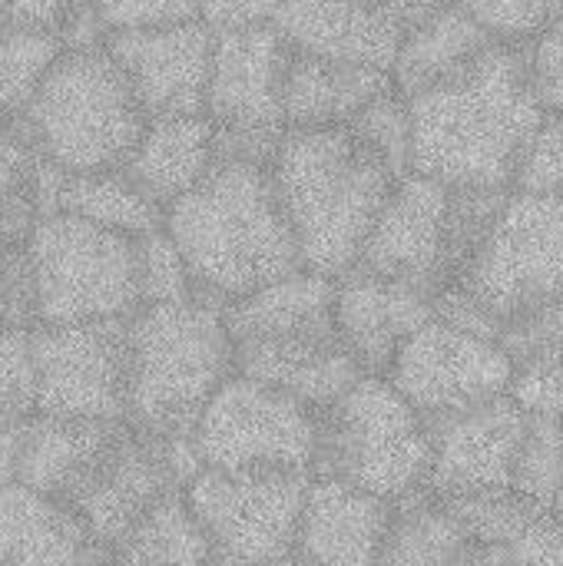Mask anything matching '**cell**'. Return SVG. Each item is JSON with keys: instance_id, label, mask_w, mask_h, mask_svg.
Here are the masks:
<instances>
[{"instance_id": "obj_35", "label": "cell", "mask_w": 563, "mask_h": 566, "mask_svg": "<svg viewBox=\"0 0 563 566\" xmlns=\"http://www.w3.org/2000/svg\"><path fill=\"white\" fill-rule=\"evenodd\" d=\"M136 282H139V305L183 302L199 295L179 245L169 239L163 226L136 235Z\"/></svg>"}, {"instance_id": "obj_33", "label": "cell", "mask_w": 563, "mask_h": 566, "mask_svg": "<svg viewBox=\"0 0 563 566\" xmlns=\"http://www.w3.org/2000/svg\"><path fill=\"white\" fill-rule=\"evenodd\" d=\"M563 484V418L528 415L524 434L511 464V488L551 504Z\"/></svg>"}, {"instance_id": "obj_50", "label": "cell", "mask_w": 563, "mask_h": 566, "mask_svg": "<svg viewBox=\"0 0 563 566\" xmlns=\"http://www.w3.org/2000/svg\"><path fill=\"white\" fill-rule=\"evenodd\" d=\"M551 511L561 517V524H563V484L557 488V494H554V501H551Z\"/></svg>"}, {"instance_id": "obj_17", "label": "cell", "mask_w": 563, "mask_h": 566, "mask_svg": "<svg viewBox=\"0 0 563 566\" xmlns=\"http://www.w3.org/2000/svg\"><path fill=\"white\" fill-rule=\"evenodd\" d=\"M106 53L123 70L146 116L199 113L206 103L212 27L199 17L119 30L103 40Z\"/></svg>"}, {"instance_id": "obj_6", "label": "cell", "mask_w": 563, "mask_h": 566, "mask_svg": "<svg viewBox=\"0 0 563 566\" xmlns=\"http://www.w3.org/2000/svg\"><path fill=\"white\" fill-rule=\"evenodd\" d=\"M146 119L106 46H63L20 113L33 149L60 172L123 166Z\"/></svg>"}, {"instance_id": "obj_21", "label": "cell", "mask_w": 563, "mask_h": 566, "mask_svg": "<svg viewBox=\"0 0 563 566\" xmlns=\"http://www.w3.org/2000/svg\"><path fill=\"white\" fill-rule=\"evenodd\" d=\"M392 501L348 481L312 474L302 497L292 560L302 564H378Z\"/></svg>"}, {"instance_id": "obj_4", "label": "cell", "mask_w": 563, "mask_h": 566, "mask_svg": "<svg viewBox=\"0 0 563 566\" xmlns=\"http://www.w3.org/2000/svg\"><path fill=\"white\" fill-rule=\"evenodd\" d=\"M236 371L275 385L322 411L365 371L335 328V279L292 269L222 302Z\"/></svg>"}, {"instance_id": "obj_9", "label": "cell", "mask_w": 563, "mask_h": 566, "mask_svg": "<svg viewBox=\"0 0 563 566\" xmlns=\"http://www.w3.org/2000/svg\"><path fill=\"white\" fill-rule=\"evenodd\" d=\"M212 471H309L319 454V411L295 395L232 371L189 428Z\"/></svg>"}, {"instance_id": "obj_30", "label": "cell", "mask_w": 563, "mask_h": 566, "mask_svg": "<svg viewBox=\"0 0 563 566\" xmlns=\"http://www.w3.org/2000/svg\"><path fill=\"white\" fill-rule=\"evenodd\" d=\"M123 564H209V544L192 517L183 488L159 497L110 551Z\"/></svg>"}, {"instance_id": "obj_2", "label": "cell", "mask_w": 563, "mask_h": 566, "mask_svg": "<svg viewBox=\"0 0 563 566\" xmlns=\"http://www.w3.org/2000/svg\"><path fill=\"white\" fill-rule=\"evenodd\" d=\"M196 292L216 302L239 298L292 269L299 249L279 206L269 166L216 159V166L163 212Z\"/></svg>"}, {"instance_id": "obj_13", "label": "cell", "mask_w": 563, "mask_h": 566, "mask_svg": "<svg viewBox=\"0 0 563 566\" xmlns=\"http://www.w3.org/2000/svg\"><path fill=\"white\" fill-rule=\"evenodd\" d=\"M37 415L126 418V318L33 325Z\"/></svg>"}, {"instance_id": "obj_26", "label": "cell", "mask_w": 563, "mask_h": 566, "mask_svg": "<svg viewBox=\"0 0 563 566\" xmlns=\"http://www.w3.org/2000/svg\"><path fill=\"white\" fill-rule=\"evenodd\" d=\"M119 418H56V415H30L23 421L17 481L37 488L56 501H66L90 461L106 444L113 424Z\"/></svg>"}, {"instance_id": "obj_25", "label": "cell", "mask_w": 563, "mask_h": 566, "mask_svg": "<svg viewBox=\"0 0 563 566\" xmlns=\"http://www.w3.org/2000/svg\"><path fill=\"white\" fill-rule=\"evenodd\" d=\"M392 86L388 70L295 53L285 66L282 113L289 129L345 126L368 99Z\"/></svg>"}, {"instance_id": "obj_45", "label": "cell", "mask_w": 563, "mask_h": 566, "mask_svg": "<svg viewBox=\"0 0 563 566\" xmlns=\"http://www.w3.org/2000/svg\"><path fill=\"white\" fill-rule=\"evenodd\" d=\"M508 564H563V524L551 507H544L508 547Z\"/></svg>"}, {"instance_id": "obj_5", "label": "cell", "mask_w": 563, "mask_h": 566, "mask_svg": "<svg viewBox=\"0 0 563 566\" xmlns=\"http://www.w3.org/2000/svg\"><path fill=\"white\" fill-rule=\"evenodd\" d=\"M126 421L159 438L186 434L236 371L222 302L206 295L139 305L126 318Z\"/></svg>"}, {"instance_id": "obj_44", "label": "cell", "mask_w": 563, "mask_h": 566, "mask_svg": "<svg viewBox=\"0 0 563 566\" xmlns=\"http://www.w3.org/2000/svg\"><path fill=\"white\" fill-rule=\"evenodd\" d=\"M431 312L435 318L461 328V332H471V335H481V338H494L501 335V318L494 312H488L468 289L461 285H445L431 295Z\"/></svg>"}, {"instance_id": "obj_48", "label": "cell", "mask_w": 563, "mask_h": 566, "mask_svg": "<svg viewBox=\"0 0 563 566\" xmlns=\"http://www.w3.org/2000/svg\"><path fill=\"white\" fill-rule=\"evenodd\" d=\"M20 438H23V421H0V484L17 481Z\"/></svg>"}, {"instance_id": "obj_28", "label": "cell", "mask_w": 563, "mask_h": 566, "mask_svg": "<svg viewBox=\"0 0 563 566\" xmlns=\"http://www.w3.org/2000/svg\"><path fill=\"white\" fill-rule=\"evenodd\" d=\"M56 209L96 222L123 235H143L163 226V206L123 169H90V172H60Z\"/></svg>"}, {"instance_id": "obj_3", "label": "cell", "mask_w": 563, "mask_h": 566, "mask_svg": "<svg viewBox=\"0 0 563 566\" xmlns=\"http://www.w3.org/2000/svg\"><path fill=\"white\" fill-rule=\"evenodd\" d=\"M269 176L292 229L302 269L342 275L395 186L392 169L348 126L285 129Z\"/></svg>"}, {"instance_id": "obj_15", "label": "cell", "mask_w": 563, "mask_h": 566, "mask_svg": "<svg viewBox=\"0 0 563 566\" xmlns=\"http://www.w3.org/2000/svg\"><path fill=\"white\" fill-rule=\"evenodd\" d=\"M183 481L176 478V468L169 461L166 438L149 434L126 418H119L100 448V454L90 461L70 497L63 501L93 544L106 554L113 544L166 494L179 491Z\"/></svg>"}, {"instance_id": "obj_41", "label": "cell", "mask_w": 563, "mask_h": 566, "mask_svg": "<svg viewBox=\"0 0 563 566\" xmlns=\"http://www.w3.org/2000/svg\"><path fill=\"white\" fill-rule=\"evenodd\" d=\"M508 395L528 415L563 418V358L511 365Z\"/></svg>"}, {"instance_id": "obj_1", "label": "cell", "mask_w": 563, "mask_h": 566, "mask_svg": "<svg viewBox=\"0 0 563 566\" xmlns=\"http://www.w3.org/2000/svg\"><path fill=\"white\" fill-rule=\"evenodd\" d=\"M411 172L445 186L511 189L524 143L544 119L531 86V40H494L455 76L408 96Z\"/></svg>"}, {"instance_id": "obj_47", "label": "cell", "mask_w": 563, "mask_h": 566, "mask_svg": "<svg viewBox=\"0 0 563 566\" xmlns=\"http://www.w3.org/2000/svg\"><path fill=\"white\" fill-rule=\"evenodd\" d=\"M13 23H33V27H56L63 13L73 7V0H3Z\"/></svg>"}, {"instance_id": "obj_22", "label": "cell", "mask_w": 563, "mask_h": 566, "mask_svg": "<svg viewBox=\"0 0 563 566\" xmlns=\"http://www.w3.org/2000/svg\"><path fill=\"white\" fill-rule=\"evenodd\" d=\"M86 560H106V554L63 501L20 481L0 484V564Z\"/></svg>"}, {"instance_id": "obj_10", "label": "cell", "mask_w": 563, "mask_h": 566, "mask_svg": "<svg viewBox=\"0 0 563 566\" xmlns=\"http://www.w3.org/2000/svg\"><path fill=\"white\" fill-rule=\"evenodd\" d=\"M289 43L272 23L212 30V60L202 113L216 126V159L269 166L282 139V86Z\"/></svg>"}, {"instance_id": "obj_43", "label": "cell", "mask_w": 563, "mask_h": 566, "mask_svg": "<svg viewBox=\"0 0 563 566\" xmlns=\"http://www.w3.org/2000/svg\"><path fill=\"white\" fill-rule=\"evenodd\" d=\"M531 86L544 113L563 109V27H548L531 40Z\"/></svg>"}, {"instance_id": "obj_24", "label": "cell", "mask_w": 563, "mask_h": 566, "mask_svg": "<svg viewBox=\"0 0 563 566\" xmlns=\"http://www.w3.org/2000/svg\"><path fill=\"white\" fill-rule=\"evenodd\" d=\"M498 36L488 33L468 10L445 0L428 13L405 23L395 60H392V86L402 96H415L458 70L478 60Z\"/></svg>"}, {"instance_id": "obj_51", "label": "cell", "mask_w": 563, "mask_h": 566, "mask_svg": "<svg viewBox=\"0 0 563 566\" xmlns=\"http://www.w3.org/2000/svg\"><path fill=\"white\" fill-rule=\"evenodd\" d=\"M554 3V27L557 23H563V0H551Z\"/></svg>"}, {"instance_id": "obj_20", "label": "cell", "mask_w": 563, "mask_h": 566, "mask_svg": "<svg viewBox=\"0 0 563 566\" xmlns=\"http://www.w3.org/2000/svg\"><path fill=\"white\" fill-rule=\"evenodd\" d=\"M272 27L295 53L392 70L405 20L375 0H285Z\"/></svg>"}, {"instance_id": "obj_19", "label": "cell", "mask_w": 563, "mask_h": 566, "mask_svg": "<svg viewBox=\"0 0 563 566\" xmlns=\"http://www.w3.org/2000/svg\"><path fill=\"white\" fill-rule=\"evenodd\" d=\"M431 295L352 265L335 275V328L365 375H385L402 342L431 318Z\"/></svg>"}, {"instance_id": "obj_29", "label": "cell", "mask_w": 563, "mask_h": 566, "mask_svg": "<svg viewBox=\"0 0 563 566\" xmlns=\"http://www.w3.org/2000/svg\"><path fill=\"white\" fill-rule=\"evenodd\" d=\"M461 531L468 534L475 554L471 564H508V547L521 537V531L551 504H541L521 494L511 484L501 488H471L455 494H438Z\"/></svg>"}, {"instance_id": "obj_38", "label": "cell", "mask_w": 563, "mask_h": 566, "mask_svg": "<svg viewBox=\"0 0 563 566\" xmlns=\"http://www.w3.org/2000/svg\"><path fill=\"white\" fill-rule=\"evenodd\" d=\"M37 415V375L30 328H0V421Z\"/></svg>"}, {"instance_id": "obj_8", "label": "cell", "mask_w": 563, "mask_h": 566, "mask_svg": "<svg viewBox=\"0 0 563 566\" xmlns=\"http://www.w3.org/2000/svg\"><path fill=\"white\" fill-rule=\"evenodd\" d=\"M33 325L129 318L139 308L136 239L70 212H43L23 239Z\"/></svg>"}, {"instance_id": "obj_7", "label": "cell", "mask_w": 563, "mask_h": 566, "mask_svg": "<svg viewBox=\"0 0 563 566\" xmlns=\"http://www.w3.org/2000/svg\"><path fill=\"white\" fill-rule=\"evenodd\" d=\"M428 471V421L385 375H362L319 411L312 474H329L385 501H398L425 488Z\"/></svg>"}, {"instance_id": "obj_36", "label": "cell", "mask_w": 563, "mask_h": 566, "mask_svg": "<svg viewBox=\"0 0 563 566\" xmlns=\"http://www.w3.org/2000/svg\"><path fill=\"white\" fill-rule=\"evenodd\" d=\"M511 189L531 196H563V109L544 113V119L524 143L511 176Z\"/></svg>"}, {"instance_id": "obj_49", "label": "cell", "mask_w": 563, "mask_h": 566, "mask_svg": "<svg viewBox=\"0 0 563 566\" xmlns=\"http://www.w3.org/2000/svg\"><path fill=\"white\" fill-rule=\"evenodd\" d=\"M375 3H382L385 10H392L395 17H402V20L408 23V20L428 13L431 7H438V3H445V0H375Z\"/></svg>"}, {"instance_id": "obj_12", "label": "cell", "mask_w": 563, "mask_h": 566, "mask_svg": "<svg viewBox=\"0 0 563 566\" xmlns=\"http://www.w3.org/2000/svg\"><path fill=\"white\" fill-rule=\"evenodd\" d=\"M508 318L563 295V196L508 192L458 282Z\"/></svg>"}, {"instance_id": "obj_46", "label": "cell", "mask_w": 563, "mask_h": 566, "mask_svg": "<svg viewBox=\"0 0 563 566\" xmlns=\"http://www.w3.org/2000/svg\"><path fill=\"white\" fill-rule=\"evenodd\" d=\"M199 20L212 30H232V27H252V23H272L275 10L285 0H196Z\"/></svg>"}, {"instance_id": "obj_40", "label": "cell", "mask_w": 563, "mask_h": 566, "mask_svg": "<svg viewBox=\"0 0 563 566\" xmlns=\"http://www.w3.org/2000/svg\"><path fill=\"white\" fill-rule=\"evenodd\" d=\"M100 27L110 33L119 30H143V27H163L199 17L196 0H83Z\"/></svg>"}, {"instance_id": "obj_27", "label": "cell", "mask_w": 563, "mask_h": 566, "mask_svg": "<svg viewBox=\"0 0 563 566\" xmlns=\"http://www.w3.org/2000/svg\"><path fill=\"white\" fill-rule=\"evenodd\" d=\"M471 541L448 504L425 484L392 501V517L382 537L378 564L441 566L471 564Z\"/></svg>"}, {"instance_id": "obj_11", "label": "cell", "mask_w": 563, "mask_h": 566, "mask_svg": "<svg viewBox=\"0 0 563 566\" xmlns=\"http://www.w3.org/2000/svg\"><path fill=\"white\" fill-rule=\"evenodd\" d=\"M309 471H212L183 484L209 554L219 564L292 560Z\"/></svg>"}, {"instance_id": "obj_18", "label": "cell", "mask_w": 563, "mask_h": 566, "mask_svg": "<svg viewBox=\"0 0 563 566\" xmlns=\"http://www.w3.org/2000/svg\"><path fill=\"white\" fill-rule=\"evenodd\" d=\"M524 418L528 411L508 391L445 418H425L431 431V471L425 484L435 494L511 484Z\"/></svg>"}, {"instance_id": "obj_31", "label": "cell", "mask_w": 563, "mask_h": 566, "mask_svg": "<svg viewBox=\"0 0 563 566\" xmlns=\"http://www.w3.org/2000/svg\"><path fill=\"white\" fill-rule=\"evenodd\" d=\"M37 169L33 149L20 116L0 113V245H17L33 229L37 209Z\"/></svg>"}, {"instance_id": "obj_52", "label": "cell", "mask_w": 563, "mask_h": 566, "mask_svg": "<svg viewBox=\"0 0 563 566\" xmlns=\"http://www.w3.org/2000/svg\"><path fill=\"white\" fill-rule=\"evenodd\" d=\"M7 23H13V20H10V10H7V3L0 0V27H7Z\"/></svg>"}, {"instance_id": "obj_42", "label": "cell", "mask_w": 563, "mask_h": 566, "mask_svg": "<svg viewBox=\"0 0 563 566\" xmlns=\"http://www.w3.org/2000/svg\"><path fill=\"white\" fill-rule=\"evenodd\" d=\"M0 328H33V285L23 242L0 245Z\"/></svg>"}, {"instance_id": "obj_32", "label": "cell", "mask_w": 563, "mask_h": 566, "mask_svg": "<svg viewBox=\"0 0 563 566\" xmlns=\"http://www.w3.org/2000/svg\"><path fill=\"white\" fill-rule=\"evenodd\" d=\"M63 53L56 27L7 23L0 27V113L20 116L40 80Z\"/></svg>"}, {"instance_id": "obj_39", "label": "cell", "mask_w": 563, "mask_h": 566, "mask_svg": "<svg viewBox=\"0 0 563 566\" xmlns=\"http://www.w3.org/2000/svg\"><path fill=\"white\" fill-rule=\"evenodd\" d=\"M468 10L498 40H534L541 30L554 27L551 0H451Z\"/></svg>"}, {"instance_id": "obj_14", "label": "cell", "mask_w": 563, "mask_h": 566, "mask_svg": "<svg viewBox=\"0 0 563 566\" xmlns=\"http://www.w3.org/2000/svg\"><path fill=\"white\" fill-rule=\"evenodd\" d=\"M385 378L421 418H445L504 395L511 358L494 338L461 332L431 315L402 342Z\"/></svg>"}, {"instance_id": "obj_16", "label": "cell", "mask_w": 563, "mask_h": 566, "mask_svg": "<svg viewBox=\"0 0 563 566\" xmlns=\"http://www.w3.org/2000/svg\"><path fill=\"white\" fill-rule=\"evenodd\" d=\"M448 206L451 186L405 172L385 196L355 265L435 295L448 282Z\"/></svg>"}, {"instance_id": "obj_34", "label": "cell", "mask_w": 563, "mask_h": 566, "mask_svg": "<svg viewBox=\"0 0 563 566\" xmlns=\"http://www.w3.org/2000/svg\"><path fill=\"white\" fill-rule=\"evenodd\" d=\"M345 126L365 149H372L392 169L395 179L411 172V109L408 96H402L395 86L368 99Z\"/></svg>"}, {"instance_id": "obj_37", "label": "cell", "mask_w": 563, "mask_h": 566, "mask_svg": "<svg viewBox=\"0 0 563 566\" xmlns=\"http://www.w3.org/2000/svg\"><path fill=\"white\" fill-rule=\"evenodd\" d=\"M498 345L508 352L511 365L563 358V295L508 318Z\"/></svg>"}, {"instance_id": "obj_23", "label": "cell", "mask_w": 563, "mask_h": 566, "mask_svg": "<svg viewBox=\"0 0 563 566\" xmlns=\"http://www.w3.org/2000/svg\"><path fill=\"white\" fill-rule=\"evenodd\" d=\"M216 166V126L199 113L149 116L123 169L166 209Z\"/></svg>"}, {"instance_id": "obj_53", "label": "cell", "mask_w": 563, "mask_h": 566, "mask_svg": "<svg viewBox=\"0 0 563 566\" xmlns=\"http://www.w3.org/2000/svg\"><path fill=\"white\" fill-rule=\"evenodd\" d=\"M557 27H563V23H557Z\"/></svg>"}]
</instances>
